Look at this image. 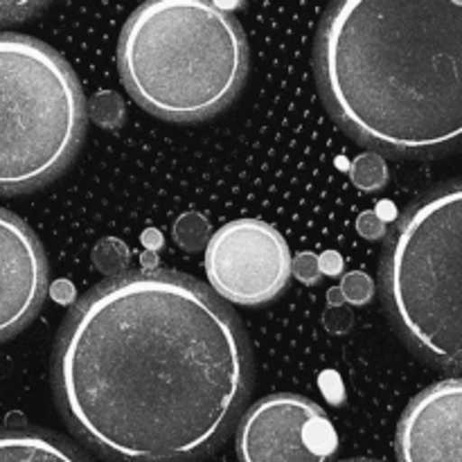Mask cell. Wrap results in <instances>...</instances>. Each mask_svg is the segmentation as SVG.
<instances>
[{"label": "cell", "instance_id": "1", "mask_svg": "<svg viewBox=\"0 0 462 462\" xmlns=\"http://www.w3.org/2000/svg\"><path fill=\"white\" fill-rule=\"evenodd\" d=\"M253 355L237 314L174 271L108 278L77 300L52 355L70 431L111 462H194L237 424Z\"/></svg>", "mask_w": 462, "mask_h": 462}, {"label": "cell", "instance_id": "2", "mask_svg": "<svg viewBox=\"0 0 462 462\" xmlns=\"http://www.w3.org/2000/svg\"><path fill=\"white\" fill-rule=\"evenodd\" d=\"M329 116L393 156L462 147V0H341L316 36Z\"/></svg>", "mask_w": 462, "mask_h": 462}, {"label": "cell", "instance_id": "3", "mask_svg": "<svg viewBox=\"0 0 462 462\" xmlns=\"http://www.w3.org/2000/svg\"><path fill=\"white\" fill-rule=\"evenodd\" d=\"M117 68L144 111L170 122H199L237 97L248 72V43L221 5L156 0L140 5L122 27Z\"/></svg>", "mask_w": 462, "mask_h": 462}, {"label": "cell", "instance_id": "4", "mask_svg": "<svg viewBox=\"0 0 462 462\" xmlns=\"http://www.w3.org/2000/svg\"><path fill=\"white\" fill-rule=\"evenodd\" d=\"M382 298L415 355L462 373V180L431 189L400 217L383 251Z\"/></svg>", "mask_w": 462, "mask_h": 462}, {"label": "cell", "instance_id": "5", "mask_svg": "<svg viewBox=\"0 0 462 462\" xmlns=\"http://www.w3.org/2000/svg\"><path fill=\"white\" fill-rule=\"evenodd\" d=\"M3 194L30 192L61 174L86 134V99L70 63L25 34H3Z\"/></svg>", "mask_w": 462, "mask_h": 462}, {"label": "cell", "instance_id": "6", "mask_svg": "<svg viewBox=\"0 0 462 462\" xmlns=\"http://www.w3.org/2000/svg\"><path fill=\"white\" fill-rule=\"evenodd\" d=\"M291 273L287 239L266 221H230L208 242L206 275L212 291L233 305L262 307L275 300Z\"/></svg>", "mask_w": 462, "mask_h": 462}, {"label": "cell", "instance_id": "7", "mask_svg": "<svg viewBox=\"0 0 462 462\" xmlns=\"http://www.w3.org/2000/svg\"><path fill=\"white\" fill-rule=\"evenodd\" d=\"M337 449L338 436L328 413L291 393L253 404L237 427L239 462H329Z\"/></svg>", "mask_w": 462, "mask_h": 462}, {"label": "cell", "instance_id": "8", "mask_svg": "<svg viewBox=\"0 0 462 462\" xmlns=\"http://www.w3.org/2000/svg\"><path fill=\"white\" fill-rule=\"evenodd\" d=\"M395 447L400 462H462V379H442L411 400Z\"/></svg>", "mask_w": 462, "mask_h": 462}, {"label": "cell", "instance_id": "9", "mask_svg": "<svg viewBox=\"0 0 462 462\" xmlns=\"http://www.w3.org/2000/svg\"><path fill=\"white\" fill-rule=\"evenodd\" d=\"M3 298H0V332L3 341L16 337L39 314L48 291V262L39 239L25 221L3 210Z\"/></svg>", "mask_w": 462, "mask_h": 462}, {"label": "cell", "instance_id": "10", "mask_svg": "<svg viewBox=\"0 0 462 462\" xmlns=\"http://www.w3.org/2000/svg\"><path fill=\"white\" fill-rule=\"evenodd\" d=\"M0 462H90L77 447L57 433L39 429L5 431L0 440Z\"/></svg>", "mask_w": 462, "mask_h": 462}, {"label": "cell", "instance_id": "11", "mask_svg": "<svg viewBox=\"0 0 462 462\" xmlns=\"http://www.w3.org/2000/svg\"><path fill=\"white\" fill-rule=\"evenodd\" d=\"M350 179L356 188L365 189V192H374V189L383 188L388 179L383 158L377 152H365L356 156L350 165Z\"/></svg>", "mask_w": 462, "mask_h": 462}, {"label": "cell", "instance_id": "12", "mask_svg": "<svg viewBox=\"0 0 462 462\" xmlns=\"http://www.w3.org/2000/svg\"><path fill=\"white\" fill-rule=\"evenodd\" d=\"M210 235V226L197 212H188V215L179 217L174 224V239L179 242L180 248H185L188 253H199L203 251L206 242ZM208 248V246H206Z\"/></svg>", "mask_w": 462, "mask_h": 462}, {"label": "cell", "instance_id": "13", "mask_svg": "<svg viewBox=\"0 0 462 462\" xmlns=\"http://www.w3.org/2000/svg\"><path fill=\"white\" fill-rule=\"evenodd\" d=\"M90 116L104 129H120L125 125V104L111 90H102L90 102Z\"/></svg>", "mask_w": 462, "mask_h": 462}, {"label": "cell", "instance_id": "14", "mask_svg": "<svg viewBox=\"0 0 462 462\" xmlns=\"http://www.w3.org/2000/svg\"><path fill=\"white\" fill-rule=\"evenodd\" d=\"M93 260H95V264L104 271V273H113V278H117V275H122L120 271L125 269V264H126V248L122 246L120 242H113V239H108V242L99 244L97 251H95V255H93Z\"/></svg>", "mask_w": 462, "mask_h": 462}, {"label": "cell", "instance_id": "15", "mask_svg": "<svg viewBox=\"0 0 462 462\" xmlns=\"http://www.w3.org/2000/svg\"><path fill=\"white\" fill-rule=\"evenodd\" d=\"M341 291L347 302L361 307L365 305V302H370V298H373L374 293V284L373 280H370L365 273H361V271H350V273L343 278Z\"/></svg>", "mask_w": 462, "mask_h": 462}, {"label": "cell", "instance_id": "16", "mask_svg": "<svg viewBox=\"0 0 462 462\" xmlns=\"http://www.w3.org/2000/svg\"><path fill=\"white\" fill-rule=\"evenodd\" d=\"M293 275H296L300 282L305 284H316L323 275V269H320V260L311 253H300L293 260Z\"/></svg>", "mask_w": 462, "mask_h": 462}, {"label": "cell", "instance_id": "17", "mask_svg": "<svg viewBox=\"0 0 462 462\" xmlns=\"http://www.w3.org/2000/svg\"><path fill=\"white\" fill-rule=\"evenodd\" d=\"M325 325H328L329 332L343 334L350 329L352 314L346 310V307H329V311L325 314Z\"/></svg>", "mask_w": 462, "mask_h": 462}, {"label": "cell", "instance_id": "18", "mask_svg": "<svg viewBox=\"0 0 462 462\" xmlns=\"http://www.w3.org/2000/svg\"><path fill=\"white\" fill-rule=\"evenodd\" d=\"M356 228H359V233L368 239H379L383 237V233H386V226H383V221L379 219L374 212H365V215H361L359 221H356Z\"/></svg>", "mask_w": 462, "mask_h": 462}, {"label": "cell", "instance_id": "19", "mask_svg": "<svg viewBox=\"0 0 462 462\" xmlns=\"http://www.w3.org/2000/svg\"><path fill=\"white\" fill-rule=\"evenodd\" d=\"M320 269H323V273L337 275L341 273L343 260L337 255V253H328V255H323V260H320Z\"/></svg>", "mask_w": 462, "mask_h": 462}, {"label": "cell", "instance_id": "20", "mask_svg": "<svg viewBox=\"0 0 462 462\" xmlns=\"http://www.w3.org/2000/svg\"><path fill=\"white\" fill-rule=\"evenodd\" d=\"M328 300H329V307H343V302H347L341 289H332L328 296Z\"/></svg>", "mask_w": 462, "mask_h": 462}, {"label": "cell", "instance_id": "21", "mask_svg": "<svg viewBox=\"0 0 462 462\" xmlns=\"http://www.w3.org/2000/svg\"><path fill=\"white\" fill-rule=\"evenodd\" d=\"M341 462H383V460H374V458H352V460H341Z\"/></svg>", "mask_w": 462, "mask_h": 462}]
</instances>
